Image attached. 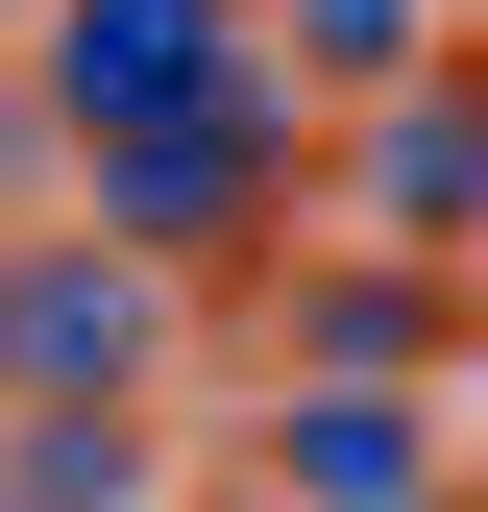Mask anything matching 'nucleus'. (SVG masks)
<instances>
[{"label": "nucleus", "mask_w": 488, "mask_h": 512, "mask_svg": "<svg viewBox=\"0 0 488 512\" xmlns=\"http://www.w3.org/2000/svg\"><path fill=\"white\" fill-rule=\"evenodd\" d=\"M74 98H98V122H196V98H244V74H220V0H74Z\"/></svg>", "instance_id": "nucleus-1"}, {"label": "nucleus", "mask_w": 488, "mask_h": 512, "mask_svg": "<svg viewBox=\"0 0 488 512\" xmlns=\"http://www.w3.org/2000/svg\"><path fill=\"white\" fill-rule=\"evenodd\" d=\"M25 366L49 391H147V293L122 269H25Z\"/></svg>", "instance_id": "nucleus-2"}, {"label": "nucleus", "mask_w": 488, "mask_h": 512, "mask_svg": "<svg viewBox=\"0 0 488 512\" xmlns=\"http://www.w3.org/2000/svg\"><path fill=\"white\" fill-rule=\"evenodd\" d=\"M391 220H415V244H440V220H488V98H464V122H440V98L391 122Z\"/></svg>", "instance_id": "nucleus-3"}]
</instances>
